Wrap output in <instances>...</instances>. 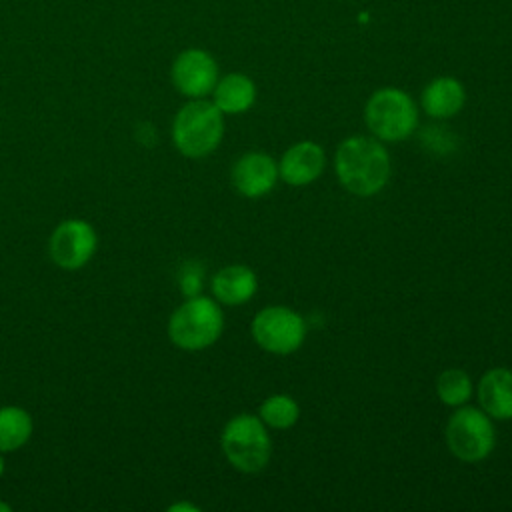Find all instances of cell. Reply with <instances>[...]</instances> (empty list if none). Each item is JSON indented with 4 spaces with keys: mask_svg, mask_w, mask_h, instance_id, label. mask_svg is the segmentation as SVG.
Returning a JSON list of instances; mask_svg holds the SVG:
<instances>
[{
    "mask_svg": "<svg viewBox=\"0 0 512 512\" xmlns=\"http://www.w3.org/2000/svg\"><path fill=\"white\" fill-rule=\"evenodd\" d=\"M464 104H466L464 84L454 76L432 78L420 94L422 110L436 120H448L456 116L464 108Z\"/></svg>",
    "mask_w": 512,
    "mask_h": 512,
    "instance_id": "cell-12",
    "label": "cell"
},
{
    "mask_svg": "<svg viewBox=\"0 0 512 512\" xmlns=\"http://www.w3.org/2000/svg\"><path fill=\"white\" fill-rule=\"evenodd\" d=\"M258 290V278L252 268L244 264H230L212 276V294L216 302L226 306H240L248 302Z\"/></svg>",
    "mask_w": 512,
    "mask_h": 512,
    "instance_id": "cell-14",
    "label": "cell"
},
{
    "mask_svg": "<svg viewBox=\"0 0 512 512\" xmlns=\"http://www.w3.org/2000/svg\"><path fill=\"white\" fill-rule=\"evenodd\" d=\"M212 102L222 114H242L256 102V84L242 72H230L218 78L212 90Z\"/></svg>",
    "mask_w": 512,
    "mask_h": 512,
    "instance_id": "cell-15",
    "label": "cell"
},
{
    "mask_svg": "<svg viewBox=\"0 0 512 512\" xmlns=\"http://www.w3.org/2000/svg\"><path fill=\"white\" fill-rule=\"evenodd\" d=\"M224 330L220 304L208 296H188L168 320V336L182 350L196 352L212 346Z\"/></svg>",
    "mask_w": 512,
    "mask_h": 512,
    "instance_id": "cell-3",
    "label": "cell"
},
{
    "mask_svg": "<svg viewBox=\"0 0 512 512\" xmlns=\"http://www.w3.org/2000/svg\"><path fill=\"white\" fill-rule=\"evenodd\" d=\"M338 182L354 196L368 198L378 194L390 178L392 162L382 140L374 136H348L334 154Z\"/></svg>",
    "mask_w": 512,
    "mask_h": 512,
    "instance_id": "cell-1",
    "label": "cell"
},
{
    "mask_svg": "<svg viewBox=\"0 0 512 512\" xmlns=\"http://www.w3.org/2000/svg\"><path fill=\"white\" fill-rule=\"evenodd\" d=\"M480 408L496 420H512V370L510 368H490L482 374L478 388Z\"/></svg>",
    "mask_w": 512,
    "mask_h": 512,
    "instance_id": "cell-13",
    "label": "cell"
},
{
    "mask_svg": "<svg viewBox=\"0 0 512 512\" xmlns=\"http://www.w3.org/2000/svg\"><path fill=\"white\" fill-rule=\"evenodd\" d=\"M2 472H4V458H2V452H0V476H2Z\"/></svg>",
    "mask_w": 512,
    "mask_h": 512,
    "instance_id": "cell-20",
    "label": "cell"
},
{
    "mask_svg": "<svg viewBox=\"0 0 512 512\" xmlns=\"http://www.w3.org/2000/svg\"><path fill=\"white\" fill-rule=\"evenodd\" d=\"M170 510H198V508L192 504H174V506H170Z\"/></svg>",
    "mask_w": 512,
    "mask_h": 512,
    "instance_id": "cell-19",
    "label": "cell"
},
{
    "mask_svg": "<svg viewBox=\"0 0 512 512\" xmlns=\"http://www.w3.org/2000/svg\"><path fill=\"white\" fill-rule=\"evenodd\" d=\"M0 508H4V510H8V506H4V504H0Z\"/></svg>",
    "mask_w": 512,
    "mask_h": 512,
    "instance_id": "cell-21",
    "label": "cell"
},
{
    "mask_svg": "<svg viewBox=\"0 0 512 512\" xmlns=\"http://www.w3.org/2000/svg\"><path fill=\"white\" fill-rule=\"evenodd\" d=\"M436 394L442 404L458 408L472 396V380L462 368H446L436 378Z\"/></svg>",
    "mask_w": 512,
    "mask_h": 512,
    "instance_id": "cell-18",
    "label": "cell"
},
{
    "mask_svg": "<svg viewBox=\"0 0 512 512\" xmlns=\"http://www.w3.org/2000/svg\"><path fill=\"white\" fill-rule=\"evenodd\" d=\"M218 78L216 58L202 48L182 50L170 66V80L174 88L190 100L212 94Z\"/></svg>",
    "mask_w": 512,
    "mask_h": 512,
    "instance_id": "cell-8",
    "label": "cell"
},
{
    "mask_svg": "<svg viewBox=\"0 0 512 512\" xmlns=\"http://www.w3.org/2000/svg\"><path fill=\"white\" fill-rule=\"evenodd\" d=\"M364 122L370 134L382 142H400L418 128V106L408 92L384 86L370 94L364 106Z\"/></svg>",
    "mask_w": 512,
    "mask_h": 512,
    "instance_id": "cell-4",
    "label": "cell"
},
{
    "mask_svg": "<svg viewBox=\"0 0 512 512\" xmlns=\"http://www.w3.org/2000/svg\"><path fill=\"white\" fill-rule=\"evenodd\" d=\"M258 418L274 430H286L292 428L300 418V406L298 402L288 394H272L268 396L260 408Z\"/></svg>",
    "mask_w": 512,
    "mask_h": 512,
    "instance_id": "cell-17",
    "label": "cell"
},
{
    "mask_svg": "<svg viewBox=\"0 0 512 512\" xmlns=\"http://www.w3.org/2000/svg\"><path fill=\"white\" fill-rule=\"evenodd\" d=\"M98 238L94 228L84 220H64L50 236V258L64 270L82 268L96 252Z\"/></svg>",
    "mask_w": 512,
    "mask_h": 512,
    "instance_id": "cell-9",
    "label": "cell"
},
{
    "mask_svg": "<svg viewBox=\"0 0 512 512\" xmlns=\"http://www.w3.org/2000/svg\"><path fill=\"white\" fill-rule=\"evenodd\" d=\"M448 450L462 462L484 460L496 444L490 416L482 408L458 406L446 424Z\"/></svg>",
    "mask_w": 512,
    "mask_h": 512,
    "instance_id": "cell-6",
    "label": "cell"
},
{
    "mask_svg": "<svg viewBox=\"0 0 512 512\" xmlns=\"http://www.w3.org/2000/svg\"><path fill=\"white\" fill-rule=\"evenodd\" d=\"M32 436V418L20 406L0 408V452L22 448Z\"/></svg>",
    "mask_w": 512,
    "mask_h": 512,
    "instance_id": "cell-16",
    "label": "cell"
},
{
    "mask_svg": "<svg viewBox=\"0 0 512 512\" xmlns=\"http://www.w3.org/2000/svg\"><path fill=\"white\" fill-rule=\"evenodd\" d=\"M220 446L232 468L244 474H256L266 468L272 454L268 426L258 414H236L222 430Z\"/></svg>",
    "mask_w": 512,
    "mask_h": 512,
    "instance_id": "cell-5",
    "label": "cell"
},
{
    "mask_svg": "<svg viewBox=\"0 0 512 512\" xmlns=\"http://www.w3.org/2000/svg\"><path fill=\"white\" fill-rule=\"evenodd\" d=\"M278 178V162L264 152L242 154L230 170L232 186L244 198H262L270 194Z\"/></svg>",
    "mask_w": 512,
    "mask_h": 512,
    "instance_id": "cell-10",
    "label": "cell"
},
{
    "mask_svg": "<svg viewBox=\"0 0 512 512\" xmlns=\"http://www.w3.org/2000/svg\"><path fill=\"white\" fill-rule=\"evenodd\" d=\"M224 136V114L214 102L194 98L174 116L172 142L188 158L208 156L218 148Z\"/></svg>",
    "mask_w": 512,
    "mask_h": 512,
    "instance_id": "cell-2",
    "label": "cell"
},
{
    "mask_svg": "<svg viewBox=\"0 0 512 512\" xmlns=\"http://www.w3.org/2000/svg\"><path fill=\"white\" fill-rule=\"evenodd\" d=\"M250 332L264 352L288 356L304 344L306 322L296 310L274 304L256 312Z\"/></svg>",
    "mask_w": 512,
    "mask_h": 512,
    "instance_id": "cell-7",
    "label": "cell"
},
{
    "mask_svg": "<svg viewBox=\"0 0 512 512\" xmlns=\"http://www.w3.org/2000/svg\"><path fill=\"white\" fill-rule=\"evenodd\" d=\"M326 166L324 148L312 140L292 144L278 162V176L290 186H306L320 178Z\"/></svg>",
    "mask_w": 512,
    "mask_h": 512,
    "instance_id": "cell-11",
    "label": "cell"
}]
</instances>
